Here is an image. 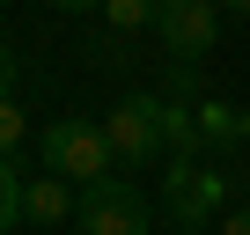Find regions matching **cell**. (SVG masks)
I'll return each instance as SVG.
<instances>
[{
	"label": "cell",
	"instance_id": "obj_1",
	"mask_svg": "<svg viewBox=\"0 0 250 235\" xmlns=\"http://www.w3.org/2000/svg\"><path fill=\"white\" fill-rule=\"evenodd\" d=\"M162 213L177 235H213V220L228 213V169L213 155H169L162 169Z\"/></svg>",
	"mask_w": 250,
	"mask_h": 235
},
{
	"label": "cell",
	"instance_id": "obj_2",
	"mask_svg": "<svg viewBox=\"0 0 250 235\" xmlns=\"http://www.w3.org/2000/svg\"><path fill=\"white\" fill-rule=\"evenodd\" d=\"M37 155H44V169L66 176V184H103V176L118 169V147H110V133L96 125V118H59V125H44Z\"/></svg>",
	"mask_w": 250,
	"mask_h": 235
},
{
	"label": "cell",
	"instance_id": "obj_3",
	"mask_svg": "<svg viewBox=\"0 0 250 235\" xmlns=\"http://www.w3.org/2000/svg\"><path fill=\"white\" fill-rule=\"evenodd\" d=\"M155 37L169 59H206L221 44V0H162L155 8Z\"/></svg>",
	"mask_w": 250,
	"mask_h": 235
},
{
	"label": "cell",
	"instance_id": "obj_4",
	"mask_svg": "<svg viewBox=\"0 0 250 235\" xmlns=\"http://www.w3.org/2000/svg\"><path fill=\"white\" fill-rule=\"evenodd\" d=\"M147 220L155 213L133 184H118V176L81 184V235H147Z\"/></svg>",
	"mask_w": 250,
	"mask_h": 235
},
{
	"label": "cell",
	"instance_id": "obj_5",
	"mask_svg": "<svg viewBox=\"0 0 250 235\" xmlns=\"http://www.w3.org/2000/svg\"><path fill=\"white\" fill-rule=\"evenodd\" d=\"M103 133H110V147H118L125 169H140V162L169 155V147H162V96H125V103L103 118Z\"/></svg>",
	"mask_w": 250,
	"mask_h": 235
},
{
	"label": "cell",
	"instance_id": "obj_6",
	"mask_svg": "<svg viewBox=\"0 0 250 235\" xmlns=\"http://www.w3.org/2000/svg\"><path fill=\"white\" fill-rule=\"evenodd\" d=\"M66 213H74V184H66V176H52V169H44L37 184H22V220H37V228H59Z\"/></svg>",
	"mask_w": 250,
	"mask_h": 235
},
{
	"label": "cell",
	"instance_id": "obj_7",
	"mask_svg": "<svg viewBox=\"0 0 250 235\" xmlns=\"http://www.w3.org/2000/svg\"><path fill=\"white\" fill-rule=\"evenodd\" d=\"M162 147H169V155H206L199 103H184V96H162Z\"/></svg>",
	"mask_w": 250,
	"mask_h": 235
},
{
	"label": "cell",
	"instance_id": "obj_8",
	"mask_svg": "<svg viewBox=\"0 0 250 235\" xmlns=\"http://www.w3.org/2000/svg\"><path fill=\"white\" fill-rule=\"evenodd\" d=\"M199 133H206V147L221 155V147H235L243 140V110H228L221 96H199Z\"/></svg>",
	"mask_w": 250,
	"mask_h": 235
},
{
	"label": "cell",
	"instance_id": "obj_9",
	"mask_svg": "<svg viewBox=\"0 0 250 235\" xmlns=\"http://www.w3.org/2000/svg\"><path fill=\"white\" fill-rule=\"evenodd\" d=\"M15 220H22V169H15V155H0V235Z\"/></svg>",
	"mask_w": 250,
	"mask_h": 235
},
{
	"label": "cell",
	"instance_id": "obj_10",
	"mask_svg": "<svg viewBox=\"0 0 250 235\" xmlns=\"http://www.w3.org/2000/svg\"><path fill=\"white\" fill-rule=\"evenodd\" d=\"M155 8H162V0H103V22L110 30H147Z\"/></svg>",
	"mask_w": 250,
	"mask_h": 235
},
{
	"label": "cell",
	"instance_id": "obj_11",
	"mask_svg": "<svg viewBox=\"0 0 250 235\" xmlns=\"http://www.w3.org/2000/svg\"><path fill=\"white\" fill-rule=\"evenodd\" d=\"M22 133H30V118L15 110V96H0V155H15V147H22Z\"/></svg>",
	"mask_w": 250,
	"mask_h": 235
},
{
	"label": "cell",
	"instance_id": "obj_12",
	"mask_svg": "<svg viewBox=\"0 0 250 235\" xmlns=\"http://www.w3.org/2000/svg\"><path fill=\"white\" fill-rule=\"evenodd\" d=\"M213 235H250V206H228V213L213 220Z\"/></svg>",
	"mask_w": 250,
	"mask_h": 235
},
{
	"label": "cell",
	"instance_id": "obj_13",
	"mask_svg": "<svg viewBox=\"0 0 250 235\" xmlns=\"http://www.w3.org/2000/svg\"><path fill=\"white\" fill-rule=\"evenodd\" d=\"M0 96H15V52L0 44Z\"/></svg>",
	"mask_w": 250,
	"mask_h": 235
},
{
	"label": "cell",
	"instance_id": "obj_14",
	"mask_svg": "<svg viewBox=\"0 0 250 235\" xmlns=\"http://www.w3.org/2000/svg\"><path fill=\"white\" fill-rule=\"evenodd\" d=\"M44 8H59V15H81V8H103V0H44Z\"/></svg>",
	"mask_w": 250,
	"mask_h": 235
},
{
	"label": "cell",
	"instance_id": "obj_15",
	"mask_svg": "<svg viewBox=\"0 0 250 235\" xmlns=\"http://www.w3.org/2000/svg\"><path fill=\"white\" fill-rule=\"evenodd\" d=\"M221 8H235V15H250V0H221Z\"/></svg>",
	"mask_w": 250,
	"mask_h": 235
},
{
	"label": "cell",
	"instance_id": "obj_16",
	"mask_svg": "<svg viewBox=\"0 0 250 235\" xmlns=\"http://www.w3.org/2000/svg\"><path fill=\"white\" fill-rule=\"evenodd\" d=\"M243 147H250V118H243Z\"/></svg>",
	"mask_w": 250,
	"mask_h": 235
}]
</instances>
